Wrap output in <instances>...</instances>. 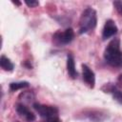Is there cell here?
Masks as SVG:
<instances>
[{
  "mask_svg": "<svg viewBox=\"0 0 122 122\" xmlns=\"http://www.w3.org/2000/svg\"><path fill=\"white\" fill-rule=\"evenodd\" d=\"M104 58L109 65L122 68V51H120V40L118 38H113L109 43L104 51Z\"/></svg>",
  "mask_w": 122,
  "mask_h": 122,
  "instance_id": "1",
  "label": "cell"
},
{
  "mask_svg": "<svg viewBox=\"0 0 122 122\" xmlns=\"http://www.w3.org/2000/svg\"><path fill=\"white\" fill-rule=\"evenodd\" d=\"M96 23H97L96 11L92 8L88 7L83 10L79 19V33L82 34L92 30L95 28Z\"/></svg>",
  "mask_w": 122,
  "mask_h": 122,
  "instance_id": "2",
  "label": "cell"
},
{
  "mask_svg": "<svg viewBox=\"0 0 122 122\" xmlns=\"http://www.w3.org/2000/svg\"><path fill=\"white\" fill-rule=\"evenodd\" d=\"M74 38V31L71 28L65 30H58L52 35V42L57 47H63L70 44Z\"/></svg>",
  "mask_w": 122,
  "mask_h": 122,
  "instance_id": "3",
  "label": "cell"
},
{
  "mask_svg": "<svg viewBox=\"0 0 122 122\" xmlns=\"http://www.w3.org/2000/svg\"><path fill=\"white\" fill-rule=\"evenodd\" d=\"M33 109L38 112V114L42 117L45 118L46 120L53 119L58 117V109L54 106H50V105H44L40 103H34L32 105Z\"/></svg>",
  "mask_w": 122,
  "mask_h": 122,
  "instance_id": "4",
  "label": "cell"
},
{
  "mask_svg": "<svg viewBox=\"0 0 122 122\" xmlns=\"http://www.w3.org/2000/svg\"><path fill=\"white\" fill-rule=\"evenodd\" d=\"M15 110L18 113V115L20 117H22L24 120H26L27 122H32L35 120V115L33 112H31L29 108L22 103H18L15 106Z\"/></svg>",
  "mask_w": 122,
  "mask_h": 122,
  "instance_id": "5",
  "label": "cell"
},
{
  "mask_svg": "<svg viewBox=\"0 0 122 122\" xmlns=\"http://www.w3.org/2000/svg\"><path fill=\"white\" fill-rule=\"evenodd\" d=\"M117 30H118V29H117L114 21L112 20V19L107 20L105 25H104L103 30H102V38H103V40H106V39L115 35L117 33Z\"/></svg>",
  "mask_w": 122,
  "mask_h": 122,
  "instance_id": "6",
  "label": "cell"
},
{
  "mask_svg": "<svg viewBox=\"0 0 122 122\" xmlns=\"http://www.w3.org/2000/svg\"><path fill=\"white\" fill-rule=\"evenodd\" d=\"M82 74H83V80L86 82V84L90 88H94L95 85V75L94 72L86 65H82Z\"/></svg>",
  "mask_w": 122,
  "mask_h": 122,
  "instance_id": "7",
  "label": "cell"
},
{
  "mask_svg": "<svg viewBox=\"0 0 122 122\" xmlns=\"http://www.w3.org/2000/svg\"><path fill=\"white\" fill-rule=\"evenodd\" d=\"M102 90L104 91V92L111 93L112 95V97L118 103L122 104V92L117 88V86H115L112 83H108V84H105L102 87Z\"/></svg>",
  "mask_w": 122,
  "mask_h": 122,
  "instance_id": "8",
  "label": "cell"
},
{
  "mask_svg": "<svg viewBox=\"0 0 122 122\" xmlns=\"http://www.w3.org/2000/svg\"><path fill=\"white\" fill-rule=\"evenodd\" d=\"M67 71L69 75L71 76V78L74 79L77 77V71L75 69V62H74V58L72 54H68L67 56Z\"/></svg>",
  "mask_w": 122,
  "mask_h": 122,
  "instance_id": "9",
  "label": "cell"
},
{
  "mask_svg": "<svg viewBox=\"0 0 122 122\" xmlns=\"http://www.w3.org/2000/svg\"><path fill=\"white\" fill-rule=\"evenodd\" d=\"M0 66L4 71H11L14 68L12 62L5 55H2L0 58Z\"/></svg>",
  "mask_w": 122,
  "mask_h": 122,
  "instance_id": "10",
  "label": "cell"
},
{
  "mask_svg": "<svg viewBox=\"0 0 122 122\" xmlns=\"http://www.w3.org/2000/svg\"><path fill=\"white\" fill-rule=\"evenodd\" d=\"M30 84L29 82L27 81H21V82H12L10 84V90L11 92H14V91H17V90H20V89H23V88H27L29 87Z\"/></svg>",
  "mask_w": 122,
  "mask_h": 122,
  "instance_id": "11",
  "label": "cell"
},
{
  "mask_svg": "<svg viewBox=\"0 0 122 122\" xmlns=\"http://www.w3.org/2000/svg\"><path fill=\"white\" fill-rule=\"evenodd\" d=\"M19 99L23 100V103H22V104H24L25 102L30 103V102H31V101L34 99V95H33V93L30 92H22V93L19 95Z\"/></svg>",
  "mask_w": 122,
  "mask_h": 122,
  "instance_id": "12",
  "label": "cell"
},
{
  "mask_svg": "<svg viewBox=\"0 0 122 122\" xmlns=\"http://www.w3.org/2000/svg\"><path fill=\"white\" fill-rule=\"evenodd\" d=\"M113 6L116 9V10L118 11V13L122 15V1H114Z\"/></svg>",
  "mask_w": 122,
  "mask_h": 122,
  "instance_id": "13",
  "label": "cell"
},
{
  "mask_svg": "<svg viewBox=\"0 0 122 122\" xmlns=\"http://www.w3.org/2000/svg\"><path fill=\"white\" fill-rule=\"evenodd\" d=\"M25 3H26V5L29 6L30 8H34V7H36V6L39 5V2H38V1H33V0H30V1L26 0Z\"/></svg>",
  "mask_w": 122,
  "mask_h": 122,
  "instance_id": "14",
  "label": "cell"
},
{
  "mask_svg": "<svg viewBox=\"0 0 122 122\" xmlns=\"http://www.w3.org/2000/svg\"><path fill=\"white\" fill-rule=\"evenodd\" d=\"M44 122H61V120L57 117V118H53V119H50V120H46Z\"/></svg>",
  "mask_w": 122,
  "mask_h": 122,
  "instance_id": "15",
  "label": "cell"
},
{
  "mask_svg": "<svg viewBox=\"0 0 122 122\" xmlns=\"http://www.w3.org/2000/svg\"><path fill=\"white\" fill-rule=\"evenodd\" d=\"M117 82H118V84H119L120 86H122V74H120V75L118 76V78H117Z\"/></svg>",
  "mask_w": 122,
  "mask_h": 122,
  "instance_id": "16",
  "label": "cell"
},
{
  "mask_svg": "<svg viewBox=\"0 0 122 122\" xmlns=\"http://www.w3.org/2000/svg\"><path fill=\"white\" fill-rule=\"evenodd\" d=\"M13 4H16V5H20V2H16V1H12Z\"/></svg>",
  "mask_w": 122,
  "mask_h": 122,
  "instance_id": "17",
  "label": "cell"
},
{
  "mask_svg": "<svg viewBox=\"0 0 122 122\" xmlns=\"http://www.w3.org/2000/svg\"><path fill=\"white\" fill-rule=\"evenodd\" d=\"M15 122H19V121H15Z\"/></svg>",
  "mask_w": 122,
  "mask_h": 122,
  "instance_id": "18",
  "label": "cell"
}]
</instances>
